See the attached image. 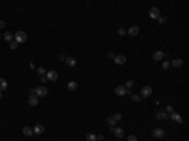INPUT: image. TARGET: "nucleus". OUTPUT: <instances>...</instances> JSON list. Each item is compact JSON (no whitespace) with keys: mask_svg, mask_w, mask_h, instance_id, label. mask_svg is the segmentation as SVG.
I'll use <instances>...</instances> for the list:
<instances>
[{"mask_svg":"<svg viewBox=\"0 0 189 141\" xmlns=\"http://www.w3.org/2000/svg\"><path fill=\"white\" fill-rule=\"evenodd\" d=\"M96 137H97V141H102L103 139H105V136H103V135H101V134H100V135H97Z\"/></svg>","mask_w":189,"mask_h":141,"instance_id":"34","label":"nucleus"},{"mask_svg":"<svg viewBox=\"0 0 189 141\" xmlns=\"http://www.w3.org/2000/svg\"><path fill=\"white\" fill-rule=\"evenodd\" d=\"M37 73H38L39 76H42V77H43L44 73H45V69H44L43 67H39V68H37Z\"/></svg>","mask_w":189,"mask_h":141,"instance_id":"25","label":"nucleus"},{"mask_svg":"<svg viewBox=\"0 0 189 141\" xmlns=\"http://www.w3.org/2000/svg\"><path fill=\"white\" fill-rule=\"evenodd\" d=\"M38 98H39L38 96H35V94H30L29 98H28V103H29L30 106H37L38 102H39Z\"/></svg>","mask_w":189,"mask_h":141,"instance_id":"9","label":"nucleus"},{"mask_svg":"<svg viewBox=\"0 0 189 141\" xmlns=\"http://www.w3.org/2000/svg\"><path fill=\"white\" fill-rule=\"evenodd\" d=\"M159 15H160V10L156 6H151V8L149 9V16H150L151 19H158Z\"/></svg>","mask_w":189,"mask_h":141,"instance_id":"3","label":"nucleus"},{"mask_svg":"<svg viewBox=\"0 0 189 141\" xmlns=\"http://www.w3.org/2000/svg\"><path fill=\"white\" fill-rule=\"evenodd\" d=\"M106 121H107V124L110 125V127H114V126L116 125V121L114 120V117H107Z\"/></svg>","mask_w":189,"mask_h":141,"instance_id":"24","label":"nucleus"},{"mask_svg":"<svg viewBox=\"0 0 189 141\" xmlns=\"http://www.w3.org/2000/svg\"><path fill=\"white\" fill-rule=\"evenodd\" d=\"M127 141H137V137L134 136V135H130V136L127 137Z\"/></svg>","mask_w":189,"mask_h":141,"instance_id":"31","label":"nucleus"},{"mask_svg":"<svg viewBox=\"0 0 189 141\" xmlns=\"http://www.w3.org/2000/svg\"><path fill=\"white\" fill-rule=\"evenodd\" d=\"M164 135H165V131L163 130V128H155L154 131H153V136L155 137V139H161V137H164Z\"/></svg>","mask_w":189,"mask_h":141,"instance_id":"6","label":"nucleus"},{"mask_svg":"<svg viewBox=\"0 0 189 141\" xmlns=\"http://www.w3.org/2000/svg\"><path fill=\"white\" fill-rule=\"evenodd\" d=\"M14 40L18 44H19V43H24V42L27 40V34L23 30H18L14 34Z\"/></svg>","mask_w":189,"mask_h":141,"instance_id":"1","label":"nucleus"},{"mask_svg":"<svg viewBox=\"0 0 189 141\" xmlns=\"http://www.w3.org/2000/svg\"><path fill=\"white\" fill-rule=\"evenodd\" d=\"M165 111H166V112H170V113H172V112L174 111V109H173V106H166Z\"/></svg>","mask_w":189,"mask_h":141,"instance_id":"33","label":"nucleus"},{"mask_svg":"<svg viewBox=\"0 0 189 141\" xmlns=\"http://www.w3.org/2000/svg\"><path fill=\"white\" fill-rule=\"evenodd\" d=\"M10 48H12V49H16V48H18V43H16V42H15V40H12V42H10Z\"/></svg>","mask_w":189,"mask_h":141,"instance_id":"28","label":"nucleus"},{"mask_svg":"<svg viewBox=\"0 0 189 141\" xmlns=\"http://www.w3.org/2000/svg\"><path fill=\"white\" fill-rule=\"evenodd\" d=\"M114 61H115L116 64H118V66H122V64H125V63H126V57H125V56H116V57L114 58Z\"/></svg>","mask_w":189,"mask_h":141,"instance_id":"10","label":"nucleus"},{"mask_svg":"<svg viewBox=\"0 0 189 141\" xmlns=\"http://www.w3.org/2000/svg\"><path fill=\"white\" fill-rule=\"evenodd\" d=\"M163 58H164V53L161 50H156V52L153 53V59L154 61H161Z\"/></svg>","mask_w":189,"mask_h":141,"instance_id":"12","label":"nucleus"},{"mask_svg":"<svg viewBox=\"0 0 189 141\" xmlns=\"http://www.w3.org/2000/svg\"><path fill=\"white\" fill-rule=\"evenodd\" d=\"M4 27H5V23H4L3 20H0V29H3Z\"/></svg>","mask_w":189,"mask_h":141,"instance_id":"37","label":"nucleus"},{"mask_svg":"<svg viewBox=\"0 0 189 141\" xmlns=\"http://www.w3.org/2000/svg\"><path fill=\"white\" fill-rule=\"evenodd\" d=\"M139 31H140V28H139L137 25H132V27H130V28L127 29V34L131 35V37H135V35L139 34Z\"/></svg>","mask_w":189,"mask_h":141,"instance_id":"8","label":"nucleus"},{"mask_svg":"<svg viewBox=\"0 0 189 141\" xmlns=\"http://www.w3.org/2000/svg\"><path fill=\"white\" fill-rule=\"evenodd\" d=\"M86 140L87 141H97V137L95 134H87L86 135Z\"/></svg>","mask_w":189,"mask_h":141,"instance_id":"23","label":"nucleus"},{"mask_svg":"<svg viewBox=\"0 0 189 141\" xmlns=\"http://www.w3.org/2000/svg\"><path fill=\"white\" fill-rule=\"evenodd\" d=\"M44 132V126L43 125H35L34 126V128H33V134H35V135H41V134H43Z\"/></svg>","mask_w":189,"mask_h":141,"instance_id":"15","label":"nucleus"},{"mask_svg":"<svg viewBox=\"0 0 189 141\" xmlns=\"http://www.w3.org/2000/svg\"><path fill=\"white\" fill-rule=\"evenodd\" d=\"M4 39L6 40V42H12V40H14V35L12 34V31H6L5 34H4Z\"/></svg>","mask_w":189,"mask_h":141,"instance_id":"19","label":"nucleus"},{"mask_svg":"<svg viewBox=\"0 0 189 141\" xmlns=\"http://www.w3.org/2000/svg\"><path fill=\"white\" fill-rule=\"evenodd\" d=\"M117 33H118V34H120V35H124V34H125V33H126V30H125V29H124V28H120V29H118V30H117Z\"/></svg>","mask_w":189,"mask_h":141,"instance_id":"32","label":"nucleus"},{"mask_svg":"<svg viewBox=\"0 0 189 141\" xmlns=\"http://www.w3.org/2000/svg\"><path fill=\"white\" fill-rule=\"evenodd\" d=\"M131 101H132V102H135V103L140 102V101H141L140 94H131Z\"/></svg>","mask_w":189,"mask_h":141,"instance_id":"22","label":"nucleus"},{"mask_svg":"<svg viewBox=\"0 0 189 141\" xmlns=\"http://www.w3.org/2000/svg\"><path fill=\"white\" fill-rule=\"evenodd\" d=\"M48 94V90L45 88V87H38V88H35V96H38V97H44V96H47Z\"/></svg>","mask_w":189,"mask_h":141,"instance_id":"4","label":"nucleus"},{"mask_svg":"<svg viewBox=\"0 0 189 141\" xmlns=\"http://www.w3.org/2000/svg\"><path fill=\"white\" fill-rule=\"evenodd\" d=\"M151 93H153V88H151L150 86H145V87L141 88L140 97H141V98H147L149 96H151Z\"/></svg>","mask_w":189,"mask_h":141,"instance_id":"2","label":"nucleus"},{"mask_svg":"<svg viewBox=\"0 0 189 141\" xmlns=\"http://www.w3.org/2000/svg\"><path fill=\"white\" fill-rule=\"evenodd\" d=\"M158 19H159L158 21H159L160 24H163V23H165V21H166V16H159Z\"/></svg>","mask_w":189,"mask_h":141,"instance_id":"30","label":"nucleus"},{"mask_svg":"<svg viewBox=\"0 0 189 141\" xmlns=\"http://www.w3.org/2000/svg\"><path fill=\"white\" fill-rule=\"evenodd\" d=\"M155 117H156V120H159V121H164V120H166L168 118V113L166 112H158L156 115H155Z\"/></svg>","mask_w":189,"mask_h":141,"instance_id":"16","label":"nucleus"},{"mask_svg":"<svg viewBox=\"0 0 189 141\" xmlns=\"http://www.w3.org/2000/svg\"><path fill=\"white\" fill-rule=\"evenodd\" d=\"M125 87H126V88H132V87H134V81H127Z\"/></svg>","mask_w":189,"mask_h":141,"instance_id":"29","label":"nucleus"},{"mask_svg":"<svg viewBox=\"0 0 189 141\" xmlns=\"http://www.w3.org/2000/svg\"><path fill=\"white\" fill-rule=\"evenodd\" d=\"M1 97H3V93H1V91H0V98H1Z\"/></svg>","mask_w":189,"mask_h":141,"instance_id":"40","label":"nucleus"},{"mask_svg":"<svg viewBox=\"0 0 189 141\" xmlns=\"http://www.w3.org/2000/svg\"><path fill=\"white\" fill-rule=\"evenodd\" d=\"M66 63H67V66H69V67H74L76 66V58H73V57H67V59H66Z\"/></svg>","mask_w":189,"mask_h":141,"instance_id":"18","label":"nucleus"},{"mask_svg":"<svg viewBox=\"0 0 189 141\" xmlns=\"http://www.w3.org/2000/svg\"><path fill=\"white\" fill-rule=\"evenodd\" d=\"M23 134H24L25 136H30V135H33V128H30L29 126L23 127Z\"/></svg>","mask_w":189,"mask_h":141,"instance_id":"20","label":"nucleus"},{"mask_svg":"<svg viewBox=\"0 0 189 141\" xmlns=\"http://www.w3.org/2000/svg\"><path fill=\"white\" fill-rule=\"evenodd\" d=\"M183 64H184V62H183L180 58H175V59H173L172 63H170V66H173L174 68H180V67H183Z\"/></svg>","mask_w":189,"mask_h":141,"instance_id":"11","label":"nucleus"},{"mask_svg":"<svg viewBox=\"0 0 189 141\" xmlns=\"http://www.w3.org/2000/svg\"><path fill=\"white\" fill-rule=\"evenodd\" d=\"M67 88H68V91L74 92V91H77V88H78V83L74 82V81H71V82L67 84Z\"/></svg>","mask_w":189,"mask_h":141,"instance_id":"14","label":"nucleus"},{"mask_svg":"<svg viewBox=\"0 0 189 141\" xmlns=\"http://www.w3.org/2000/svg\"><path fill=\"white\" fill-rule=\"evenodd\" d=\"M112 117H114V120L117 122V121H120V120H121V117H122V116H121V113H115Z\"/></svg>","mask_w":189,"mask_h":141,"instance_id":"27","label":"nucleus"},{"mask_svg":"<svg viewBox=\"0 0 189 141\" xmlns=\"http://www.w3.org/2000/svg\"><path fill=\"white\" fill-rule=\"evenodd\" d=\"M163 68H164V69H169V68H170V62H168V61L163 62Z\"/></svg>","mask_w":189,"mask_h":141,"instance_id":"26","label":"nucleus"},{"mask_svg":"<svg viewBox=\"0 0 189 141\" xmlns=\"http://www.w3.org/2000/svg\"><path fill=\"white\" fill-rule=\"evenodd\" d=\"M47 81H48V79H47V77H42V78H41V82H42V83H45V82H47Z\"/></svg>","mask_w":189,"mask_h":141,"instance_id":"38","label":"nucleus"},{"mask_svg":"<svg viewBox=\"0 0 189 141\" xmlns=\"http://www.w3.org/2000/svg\"><path fill=\"white\" fill-rule=\"evenodd\" d=\"M59 59H61V61H64V62H66V59H67V57H66L64 54H61V56H59Z\"/></svg>","mask_w":189,"mask_h":141,"instance_id":"35","label":"nucleus"},{"mask_svg":"<svg viewBox=\"0 0 189 141\" xmlns=\"http://www.w3.org/2000/svg\"><path fill=\"white\" fill-rule=\"evenodd\" d=\"M29 93L30 94H35V88H30V90H29Z\"/></svg>","mask_w":189,"mask_h":141,"instance_id":"39","label":"nucleus"},{"mask_svg":"<svg viewBox=\"0 0 189 141\" xmlns=\"http://www.w3.org/2000/svg\"><path fill=\"white\" fill-rule=\"evenodd\" d=\"M114 134H115L116 137L121 139V137H124L125 131H124V128H121V127H116V128H114Z\"/></svg>","mask_w":189,"mask_h":141,"instance_id":"13","label":"nucleus"},{"mask_svg":"<svg viewBox=\"0 0 189 141\" xmlns=\"http://www.w3.org/2000/svg\"><path fill=\"white\" fill-rule=\"evenodd\" d=\"M6 87H8V82H6V79H5V78H0V91L6 90Z\"/></svg>","mask_w":189,"mask_h":141,"instance_id":"21","label":"nucleus"},{"mask_svg":"<svg viewBox=\"0 0 189 141\" xmlns=\"http://www.w3.org/2000/svg\"><path fill=\"white\" fill-rule=\"evenodd\" d=\"M126 91H127V88H126L125 86H117L116 88H115V93H116L117 96H120V97L125 96V94H126Z\"/></svg>","mask_w":189,"mask_h":141,"instance_id":"7","label":"nucleus"},{"mask_svg":"<svg viewBox=\"0 0 189 141\" xmlns=\"http://www.w3.org/2000/svg\"><path fill=\"white\" fill-rule=\"evenodd\" d=\"M115 57H116V56H115V54H114L112 52H110V53H108V58H111V59H114Z\"/></svg>","mask_w":189,"mask_h":141,"instance_id":"36","label":"nucleus"},{"mask_svg":"<svg viewBox=\"0 0 189 141\" xmlns=\"http://www.w3.org/2000/svg\"><path fill=\"white\" fill-rule=\"evenodd\" d=\"M45 77H47V79H48V81H52V82H54V81H57V78H58V73H57L56 71H48Z\"/></svg>","mask_w":189,"mask_h":141,"instance_id":"5","label":"nucleus"},{"mask_svg":"<svg viewBox=\"0 0 189 141\" xmlns=\"http://www.w3.org/2000/svg\"><path fill=\"white\" fill-rule=\"evenodd\" d=\"M170 118H172V120H174V121H176L178 124H182V122H183L182 117H180L178 113H175V112H172V115H170Z\"/></svg>","mask_w":189,"mask_h":141,"instance_id":"17","label":"nucleus"}]
</instances>
